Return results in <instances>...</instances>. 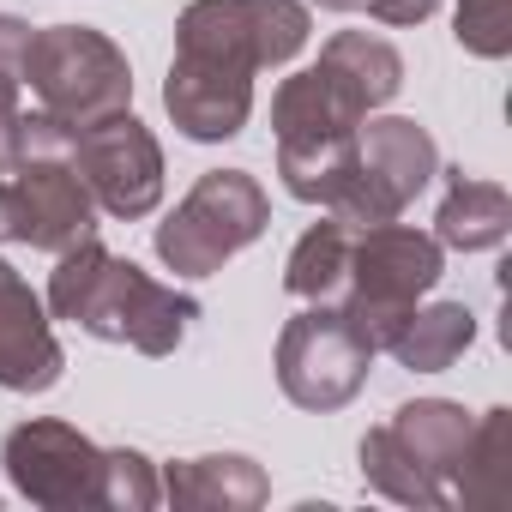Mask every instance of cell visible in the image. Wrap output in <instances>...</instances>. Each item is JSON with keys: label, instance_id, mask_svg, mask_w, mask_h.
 Wrapping results in <instances>:
<instances>
[{"label": "cell", "instance_id": "obj_12", "mask_svg": "<svg viewBox=\"0 0 512 512\" xmlns=\"http://www.w3.org/2000/svg\"><path fill=\"white\" fill-rule=\"evenodd\" d=\"M67 374V350L49 326L43 296L0 260V386L7 392H49Z\"/></svg>", "mask_w": 512, "mask_h": 512}, {"label": "cell", "instance_id": "obj_13", "mask_svg": "<svg viewBox=\"0 0 512 512\" xmlns=\"http://www.w3.org/2000/svg\"><path fill=\"white\" fill-rule=\"evenodd\" d=\"M163 500L175 512H253L272 500V482L247 452H205L163 470Z\"/></svg>", "mask_w": 512, "mask_h": 512}, {"label": "cell", "instance_id": "obj_4", "mask_svg": "<svg viewBox=\"0 0 512 512\" xmlns=\"http://www.w3.org/2000/svg\"><path fill=\"white\" fill-rule=\"evenodd\" d=\"M368 115L326 79V67H302L272 91V133H278V175L284 193L302 205H332L356 175V127Z\"/></svg>", "mask_w": 512, "mask_h": 512}, {"label": "cell", "instance_id": "obj_11", "mask_svg": "<svg viewBox=\"0 0 512 512\" xmlns=\"http://www.w3.org/2000/svg\"><path fill=\"white\" fill-rule=\"evenodd\" d=\"M73 169L91 187L103 217L139 223V217H151L163 205V145L133 109H121V115H109L97 127H79Z\"/></svg>", "mask_w": 512, "mask_h": 512}, {"label": "cell", "instance_id": "obj_1", "mask_svg": "<svg viewBox=\"0 0 512 512\" xmlns=\"http://www.w3.org/2000/svg\"><path fill=\"white\" fill-rule=\"evenodd\" d=\"M253 73H266L253 0H187L175 19V61L163 79V109L175 133L193 145L235 139L253 115Z\"/></svg>", "mask_w": 512, "mask_h": 512}, {"label": "cell", "instance_id": "obj_17", "mask_svg": "<svg viewBox=\"0 0 512 512\" xmlns=\"http://www.w3.org/2000/svg\"><path fill=\"white\" fill-rule=\"evenodd\" d=\"M470 344H476V314H470L464 302L410 308L404 326L386 338V350H392L398 368H410V374H446Z\"/></svg>", "mask_w": 512, "mask_h": 512}, {"label": "cell", "instance_id": "obj_3", "mask_svg": "<svg viewBox=\"0 0 512 512\" xmlns=\"http://www.w3.org/2000/svg\"><path fill=\"white\" fill-rule=\"evenodd\" d=\"M79 127L31 109L19 127V163L0 175V241H19L37 253H67L97 235V199L73 169Z\"/></svg>", "mask_w": 512, "mask_h": 512}, {"label": "cell", "instance_id": "obj_21", "mask_svg": "<svg viewBox=\"0 0 512 512\" xmlns=\"http://www.w3.org/2000/svg\"><path fill=\"white\" fill-rule=\"evenodd\" d=\"M163 500V476L133 446H103V512H151Z\"/></svg>", "mask_w": 512, "mask_h": 512}, {"label": "cell", "instance_id": "obj_10", "mask_svg": "<svg viewBox=\"0 0 512 512\" xmlns=\"http://www.w3.org/2000/svg\"><path fill=\"white\" fill-rule=\"evenodd\" d=\"M0 464H7L13 488L31 506H49V512L103 506V446L61 416H31V422L7 428Z\"/></svg>", "mask_w": 512, "mask_h": 512}, {"label": "cell", "instance_id": "obj_2", "mask_svg": "<svg viewBox=\"0 0 512 512\" xmlns=\"http://www.w3.org/2000/svg\"><path fill=\"white\" fill-rule=\"evenodd\" d=\"M55 260L61 266L49 272V314L73 320L79 332L103 344H127L139 356H175L199 320V302L187 290L157 284L133 260L109 253L97 235H85L79 247L55 253Z\"/></svg>", "mask_w": 512, "mask_h": 512}, {"label": "cell", "instance_id": "obj_23", "mask_svg": "<svg viewBox=\"0 0 512 512\" xmlns=\"http://www.w3.org/2000/svg\"><path fill=\"white\" fill-rule=\"evenodd\" d=\"M452 37L476 61H506L512 55V0H458Z\"/></svg>", "mask_w": 512, "mask_h": 512}, {"label": "cell", "instance_id": "obj_9", "mask_svg": "<svg viewBox=\"0 0 512 512\" xmlns=\"http://www.w3.org/2000/svg\"><path fill=\"white\" fill-rule=\"evenodd\" d=\"M374 350L350 332V320L332 302H308L296 320L278 332V386L296 410L332 416L368 386Z\"/></svg>", "mask_w": 512, "mask_h": 512}, {"label": "cell", "instance_id": "obj_7", "mask_svg": "<svg viewBox=\"0 0 512 512\" xmlns=\"http://www.w3.org/2000/svg\"><path fill=\"white\" fill-rule=\"evenodd\" d=\"M272 223V199L247 169H205L187 199L157 223V260L175 278H211L241 247H253Z\"/></svg>", "mask_w": 512, "mask_h": 512}, {"label": "cell", "instance_id": "obj_20", "mask_svg": "<svg viewBox=\"0 0 512 512\" xmlns=\"http://www.w3.org/2000/svg\"><path fill=\"white\" fill-rule=\"evenodd\" d=\"M362 482L374 488V494H386V500H398V506H422V512H446L452 500H446V488L392 440V428L380 422V428H368L362 434Z\"/></svg>", "mask_w": 512, "mask_h": 512}, {"label": "cell", "instance_id": "obj_24", "mask_svg": "<svg viewBox=\"0 0 512 512\" xmlns=\"http://www.w3.org/2000/svg\"><path fill=\"white\" fill-rule=\"evenodd\" d=\"M25 79L19 73H0V175L19 163V127H25V103H19Z\"/></svg>", "mask_w": 512, "mask_h": 512}, {"label": "cell", "instance_id": "obj_5", "mask_svg": "<svg viewBox=\"0 0 512 512\" xmlns=\"http://www.w3.org/2000/svg\"><path fill=\"white\" fill-rule=\"evenodd\" d=\"M440 272H446V247L428 229H410V223L392 217V223L356 229V241H350V278H344V296L332 308L380 356L386 338L404 326V314L440 284Z\"/></svg>", "mask_w": 512, "mask_h": 512}, {"label": "cell", "instance_id": "obj_16", "mask_svg": "<svg viewBox=\"0 0 512 512\" xmlns=\"http://www.w3.org/2000/svg\"><path fill=\"white\" fill-rule=\"evenodd\" d=\"M320 67H326V79H332L362 115L386 109V103L404 91V55H398L386 37H374V31H338V37H326Z\"/></svg>", "mask_w": 512, "mask_h": 512}, {"label": "cell", "instance_id": "obj_18", "mask_svg": "<svg viewBox=\"0 0 512 512\" xmlns=\"http://www.w3.org/2000/svg\"><path fill=\"white\" fill-rule=\"evenodd\" d=\"M350 241H356V229L332 211L320 223H308L302 241L290 247V260H284V290L296 302H338L344 278H350Z\"/></svg>", "mask_w": 512, "mask_h": 512}, {"label": "cell", "instance_id": "obj_19", "mask_svg": "<svg viewBox=\"0 0 512 512\" xmlns=\"http://www.w3.org/2000/svg\"><path fill=\"white\" fill-rule=\"evenodd\" d=\"M512 494V410H482L452 476V506H506Z\"/></svg>", "mask_w": 512, "mask_h": 512}, {"label": "cell", "instance_id": "obj_22", "mask_svg": "<svg viewBox=\"0 0 512 512\" xmlns=\"http://www.w3.org/2000/svg\"><path fill=\"white\" fill-rule=\"evenodd\" d=\"M253 25H260V67H290L314 37L308 0H253Z\"/></svg>", "mask_w": 512, "mask_h": 512}, {"label": "cell", "instance_id": "obj_6", "mask_svg": "<svg viewBox=\"0 0 512 512\" xmlns=\"http://www.w3.org/2000/svg\"><path fill=\"white\" fill-rule=\"evenodd\" d=\"M19 79L31 85L37 109L67 127H97L133 109V67L127 49L91 25H43L31 31Z\"/></svg>", "mask_w": 512, "mask_h": 512}, {"label": "cell", "instance_id": "obj_14", "mask_svg": "<svg viewBox=\"0 0 512 512\" xmlns=\"http://www.w3.org/2000/svg\"><path fill=\"white\" fill-rule=\"evenodd\" d=\"M506 235H512V193L500 181L452 169L446 193H440V211H434V241L452 247V253H488Z\"/></svg>", "mask_w": 512, "mask_h": 512}, {"label": "cell", "instance_id": "obj_26", "mask_svg": "<svg viewBox=\"0 0 512 512\" xmlns=\"http://www.w3.org/2000/svg\"><path fill=\"white\" fill-rule=\"evenodd\" d=\"M314 7H326V13H362L368 0H314Z\"/></svg>", "mask_w": 512, "mask_h": 512}, {"label": "cell", "instance_id": "obj_15", "mask_svg": "<svg viewBox=\"0 0 512 512\" xmlns=\"http://www.w3.org/2000/svg\"><path fill=\"white\" fill-rule=\"evenodd\" d=\"M392 440L446 488V500H452V476H458V458H464V446H470V428H476V416L464 410V404H452V398H416V404H398L392 410Z\"/></svg>", "mask_w": 512, "mask_h": 512}, {"label": "cell", "instance_id": "obj_25", "mask_svg": "<svg viewBox=\"0 0 512 512\" xmlns=\"http://www.w3.org/2000/svg\"><path fill=\"white\" fill-rule=\"evenodd\" d=\"M374 25H428L434 13H440V0H368V7H362Z\"/></svg>", "mask_w": 512, "mask_h": 512}, {"label": "cell", "instance_id": "obj_8", "mask_svg": "<svg viewBox=\"0 0 512 512\" xmlns=\"http://www.w3.org/2000/svg\"><path fill=\"white\" fill-rule=\"evenodd\" d=\"M440 175V145L422 121L410 115H368L356 127V175L344 181V193L326 205L332 217H344L350 229H374L404 217V205Z\"/></svg>", "mask_w": 512, "mask_h": 512}]
</instances>
